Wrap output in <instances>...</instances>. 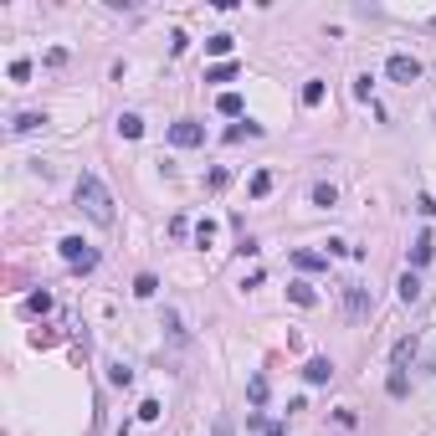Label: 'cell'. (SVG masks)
Wrapping results in <instances>:
<instances>
[{
    "mask_svg": "<svg viewBox=\"0 0 436 436\" xmlns=\"http://www.w3.org/2000/svg\"><path fill=\"white\" fill-rule=\"evenodd\" d=\"M77 206L92 226H113V195L98 175H77Z\"/></svg>",
    "mask_w": 436,
    "mask_h": 436,
    "instance_id": "1",
    "label": "cell"
},
{
    "mask_svg": "<svg viewBox=\"0 0 436 436\" xmlns=\"http://www.w3.org/2000/svg\"><path fill=\"white\" fill-rule=\"evenodd\" d=\"M57 246H62V257H67V267H72V272H92V267H98V252H92L83 236H62Z\"/></svg>",
    "mask_w": 436,
    "mask_h": 436,
    "instance_id": "2",
    "label": "cell"
},
{
    "mask_svg": "<svg viewBox=\"0 0 436 436\" xmlns=\"http://www.w3.org/2000/svg\"><path fill=\"white\" fill-rule=\"evenodd\" d=\"M369 313H375V298H369V287L344 283V319H349V324H364Z\"/></svg>",
    "mask_w": 436,
    "mask_h": 436,
    "instance_id": "3",
    "label": "cell"
},
{
    "mask_svg": "<svg viewBox=\"0 0 436 436\" xmlns=\"http://www.w3.org/2000/svg\"><path fill=\"white\" fill-rule=\"evenodd\" d=\"M169 144L175 149H195V144H206V128L195 118H180V124H169Z\"/></svg>",
    "mask_w": 436,
    "mask_h": 436,
    "instance_id": "4",
    "label": "cell"
},
{
    "mask_svg": "<svg viewBox=\"0 0 436 436\" xmlns=\"http://www.w3.org/2000/svg\"><path fill=\"white\" fill-rule=\"evenodd\" d=\"M385 72H390V83H405V87L421 83V62H416V57H405V51H395V57L385 62Z\"/></svg>",
    "mask_w": 436,
    "mask_h": 436,
    "instance_id": "5",
    "label": "cell"
},
{
    "mask_svg": "<svg viewBox=\"0 0 436 436\" xmlns=\"http://www.w3.org/2000/svg\"><path fill=\"white\" fill-rule=\"evenodd\" d=\"M303 380H308V385H328V380H334V360H324V354H313V360L303 364Z\"/></svg>",
    "mask_w": 436,
    "mask_h": 436,
    "instance_id": "6",
    "label": "cell"
},
{
    "mask_svg": "<svg viewBox=\"0 0 436 436\" xmlns=\"http://www.w3.org/2000/svg\"><path fill=\"white\" fill-rule=\"evenodd\" d=\"M431 257H436V242H431V231H421L416 242H411V267H426Z\"/></svg>",
    "mask_w": 436,
    "mask_h": 436,
    "instance_id": "7",
    "label": "cell"
},
{
    "mask_svg": "<svg viewBox=\"0 0 436 436\" xmlns=\"http://www.w3.org/2000/svg\"><path fill=\"white\" fill-rule=\"evenodd\" d=\"M293 267H298V272H324V267H328V257H324V252H308V246H303V252H293Z\"/></svg>",
    "mask_w": 436,
    "mask_h": 436,
    "instance_id": "8",
    "label": "cell"
},
{
    "mask_svg": "<svg viewBox=\"0 0 436 436\" xmlns=\"http://www.w3.org/2000/svg\"><path fill=\"white\" fill-rule=\"evenodd\" d=\"M416 349H421L416 339H395V349H390V364H395V369H405V364L416 360Z\"/></svg>",
    "mask_w": 436,
    "mask_h": 436,
    "instance_id": "9",
    "label": "cell"
},
{
    "mask_svg": "<svg viewBox=\"0 0 436 436\" xmlns=\"http://www.w3.org/2000/svg\"><path fill=\"white\" fill-rule=\"evenodd\" d=\"M226 139H231V144H242V139H262V124L242 118V124H231V128H226Z\"/></svg>",
    "mask_w": 436,
    "mask_h": 436,
    "instance_id": "10",
    "label": "cell"
},
{
    "mask_svg": "<svg viewBox=\"0 0 436 436\" xmlns=\"http://www.w3.org/2000/svg\"><path fill=\"white\" fill-rule=\"evenodd\" d=\"M395 293H401V303H416V298H421V277H416V272H401Z\"/></svg>",
    "mask_w": 436,
    "mask_h": 436,
    "instance_id": "11",
    "label": "cell"
},
{
    "mask_svg": "<svg viewBox=\"0 0 436 436\" xmlns=\"http://www.w3.org/2000/svg\"><path fill=\"white\" fill-rule=\"evenodd\" d=\"M42 124H47V113H16V124H10V134H36Z\"/></svg>",
    "mask_w": 436,
    "mask_h": 436,
    "instance_id": "12",
    "label": "cell"
},
{
    "mask_svg": "<svg viewBox=\"0 0 436 436\" xmlns=\"http://www.w3.org/2000/svg\"><path fill=\"white\" fill-rule=\"evenodd\" d=\"M287 298H293L298 308H313V303H319V293H313L308 283H287Z\"/></svg>",
    "mask_w": 436,
    "mask_h": 436,
    "instance_id": "13",
    "label": "cell"
},
{
    "mask_svg": "<svg viewBox=\"0 0 436 436\" xmlns=\"http://www.w3.org/2000/svg\"><path fill=\"white\" fill-rule=\"evenodd\" d=\"M216 108L226 113V118H242V108H246V103H242V92H221V98H216Z\"/></svg>",
    "mask_w": 436,
    "mask_h": 436,
    "instance_id": "14",
    "label": "cell"
},
{
    "mask_svg": "<svg viewBox=\"0 0 436 436\" xmlns=\"http://www.w3.org/2000/svg\"><path fill=\"white\" fill-rule=\"evenodd\" d=\"M385 390L395 395V401H405V395H411V380H405V369H390V380H385Z\"/></svg>",
    "mask_w": 436,
    "mask_h": 436,
    "instance_id": "15",
    "label": "cell"
},
{
    "mask_svg": "<svg viewBox=\"0 0 436 436\" xmlns=\"http://www.w3.org/2000/svg\"><path fill=\"white\" fill-rule=\"evenodd\" d=\"M231 47H236V36H226V31H216V36L206 42V51H210V57H231Z\"/></svg>",
    "mask_w": 436,
    "mask_h": 436,
    "instance_id": "16",
    "label": "cell"
},
{
    "mask_svg": "<svg viewBox=\"0 0 436 436\" xmlns=\"http://www.w3.org/2000/svg\"><path fill=\"white\" fill-rule=\"evenodd\" d=\"M313 206H339V190H334V185H328V180H319V185H313Z\"/></svg>",
    "mask_w": 436,
    "mask_h": 436,
    "instance_id": "17",
    "label": "cell"
},
{
    "mask_svg": "<svg viewBox=\"0 0 436 436\" xmlns=\"http://www.w3.org/2000/svg\"><path fill=\"white\" fill-rule=\"evenodd\" d=\"M118 134H124V139H139V134H144V118H139V113H124V118H118Z\"/></svg>",
    "mask_w": 436,
    "mask_h": 436,
    "instance_id": "18",
    "label": "cell"
},
{
    "mask_svg": "<svg viewBox=\"0 0 436 436\" xmlns=\"http://www.w3.org/2000/svg\"><path fill=\"white\" fill-rule=\"evenodd\" d=\"M134 293H139V298H154V293H160V277H154V272H139V277H134Z\"/></svg>",
    "mask_w": 436,
    "mask_h": 436,
    "instance_id": "19",
    "label": "cell"
},
{
    "mask_svg": "<svg viewBox=\"0 0 436 436\" xmlns=\"http://www.w3.org/2000/svg\"><path fill=\"white\" fill-rule=\"evenodd\" d=\"M236 77V62H216V67L206 72V83H231Z\"/></svg>",
    "mask_w": 436,
    "mask_h": 436,
    "instance_id": "20",
    "label": "cell"
},
{
    "mask_svg": "<svg viewBox=\"0 0 436 436\" xmlns=\"http://www.w3.org/2000/svg\"><path fill=\"white\" fill-rule=\"evenodd\" d=\"M252 426H257L262 436H287V426H283V421H267V416H252Z\"/></svg>",
    "mask_w": 436,
    "mask_h": 436,
    "instance_id": "21",
    "label": "cell"
},
{
    "mask_svg": "<svg viewBox=\"0 0 436 436\" xmlns=\"http://www.w3.org/2000/svg\"><path fill=\"white\" fill-rule=\"evenodd\" d=\"M303 103H308V108H319V103H324V83H319V77L303 83Z\"/></svg>",
    "mask_w": 436,
    "mask_h": 436,
    "instance_id": "22",
    "label": "cell"
},
{
    "mask_svg": "<svg viewBox=\"0 0 436 436\" xmlns=\"http://www.w3.org/2000/svg\"><path fill=\"white\" fill-rule=\"evenodd\" d=\"M267 190H272V169H257V175H252V195L262 201V195H267Z\"/></svg>",
    "mask_w": 436,
    "mask_h": 436,
    "instance_id": "23",
    "label": "cell"
},
{
    "mask_svg": "<svg viewBox=\"0 0 436 436\" xmlns=\"http://www.w3.org/2000/svg\"><path fill=\"white\" fill-rule=\"evenodd\" d=\"M26 313H51V293H31L26 298Z\"/></svg>",
    "mask_w": 436,
    "mask_h": 436,
    "instance_id": "24",
    "label": "cell"
},
{
    "mask_svg": "<svg viewBox=\"0 0 436 436\" xmlns=\"http://www.w3.org/2000/svg\"><path fill=\"white\" fill-rule=\"evenodd\" d=\"M328 257H360V246H349L344 236H334V242H328Z\"/></svg>",
    "mask_w": 436,
    "mask_h": 436,
    "instance_id": "25",
    "label": "cell"
},
{
    "mask_svg": "<svg viewBox=\"0 0 436 436\" xmlns=\"http://www.w3.org/2000/svg\"><path fill=\"white\" fill-rule=\"evenodd\" d=\"M246 395H252V405H262V401H267V380H262V375H252V385H246Z\"/></svg>",
    "mask_w": 436,
    "mask_h": 436,
    "instance_id": "26",
    "label": "cell"
},
{
    "mask_svg": "<svg viewBox=\"0 0 436 436\" xmlns=\"http://www.w3.org/2000/svg\"><path fill=\"white\" fill-rule=\"evenodd\" d=\"M165 328H169V334H175V339H180V344H185V339H190V334H185V328H180V313H175V308H169V313H165Z\"/></svg>",
    "mask_w": 436,
    "mask_h": 436,
    "instance_id": "27",
    "label": "cell"
},
{
    "mask_svg": "<svg viewBox=\"0 0 436 436\" xmlns=\"http://www.w3.org/2000/svg\"><path fill=\"white\" fill-rule=\"evenodd\" d=\"M31 77V62H10V83H26Z\"/></svg>",
    "mask_w": 436,
    "mask_h": 436,
    "instance_id": "28",
    "label": "cell"
},
{
    "mask_svg": "<svg viewBox=\"0 0 436 436\" xmlns=\"http://www.w3.org/2000/svg\"><path fill=\"white\" fill-rule=\"evenodd\" d=\"M210 236H216V221H201V226H195V242H201V246H206V242H210Z\"/></svg>",
    "mask_w": 436,
    "mask_h": 436,
    "instance_id": "29",
    "label": "cell"
},
{
    "mask_svg": "<svg viewBox=\"0 0 436 436\" xmlns=\"http://www.w3.org/2000/svg\"><path fill=\"white\" fill-rule=\"evenodd\" d=\"M139 421H160V401H144L139 405Z\"/></svg>",
    "mask_w": 436,
    "mask_h": 436,
    "instance_id": "30",
    "label": "cell"
},
{
    "mask_svg": "<svg viewBox=\"0 0 436 436\" xmlns=\"http://www.w3.org/2000/svg\"><path fill=\"white\" fill-rule=\"evenodd\" d=\"M210 436H236V431H231V416H216V426H210Z\"/></svg>",
    "mask_w": 436,
    "mask_h": 436,
    "instance_id": "31",
    "label": "cell"
}]
</instances>
